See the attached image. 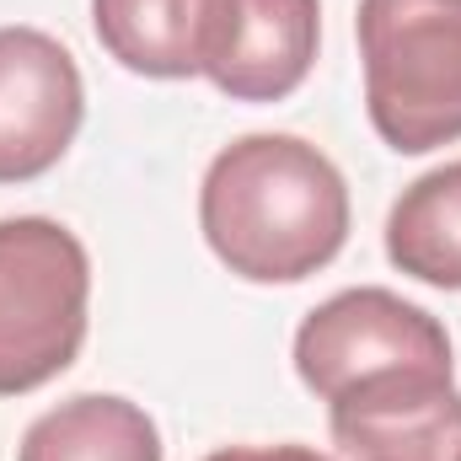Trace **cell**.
Masks as SVG:
<instances>
[{"mask_svg": "<svg viewBox=\"0 0 461 461\" xmlns=\"http://www.w3.org/2000/svg\"><path fill=\"white\" fill-rule=\"evenodd\" d=\"M322 5L317 0H236L210 81L230 103H285L317 65Z\"/></svg>", "mask_w": 461, "mask_h": 461, "instance_id": "cell-7", "label": "cell"}, {"mask_svg": "<svg viewBox=\"0 0 461 461\" xmlns=\"http://www.w3.org/2000/svg\"><path fill=\"white\" fill-rule=\"evenodd\" d=\"M199 226L236 279H312L348 241L344 172L295 134H247L210 161Z\"/></svg>", "mask_w": 461, "mask_h": 461, "instance_id": "cell-1", "label": "cell"}, {"mask_svg": "<svg viewBox=\"0 0 461 461\" xmlns=\"http://www.w3.org/2000/svg\"><path fill=\"white\" fill-rule=\"evenodd\" d=\"M386 258L435 290H461V161L402 188L386 215Z\"/></svg>", "mask_w": 461, "mask_h": 461, "instance_id": "cell-10", "label": "cell"}, {"mask_svg": "<svg viewBox=\"0 0 461 461\" xmlns=\"http://www.w3.org/2000/svg\"><path fill=\"white\" fill-rule=\"evenodd\" d=\"M295 370L306 381V392H317L322 402H339L344 392L375 381V375H397V370H456L446 328L381 290V285H359L333 301H322L301 333H295Z\"/></svg>", "mask_w": 461, "mask_h": 461, "instance_id": "cell-4", "label": "cell"}, {"mask_svg": "<svg viewBox=\"0 0 461 461\" xmlns=\"http://www.w3.org/2000/svg\"><path fill=\"white\" fill-rule=\"evenodd\" d=\"M365 113L397 156L461 140V0H359Z\"/></svg>", "mask_w": 461, "mask_h": 461, "instance_id": "cell-2", "label": "cell"}, {"mask_svg": "<svg viewBox=\"0 0 461 461\" xmlns=\"http://www.w3.org/2000/svg\"><path fill=\"white\" fill-rule=\"evenodd\" d=\"M81 118L86 86L70 49L38 27H0V188L54 172Z\"/></svg>", "mask_w": 461, "mask_h": 461, "instance_id": "cell-5", "label": "cell"}, {"mask_svg": "<svg viewBox=\"0 0 461 461\" xmlns=\"http://www.w3.org/2000/svg\"><path fill=\"white\" fill-rule=\"evenodd\" d=\"M16 461H161V435L140 402L81 392L32 419Z\"/></svg>", "mask_w": 461, "mask_h": 461, "instance_id": "cell-9", "label": "cell"}, {"mask_svg": "<svg viewBox=\"0 0 461 461\" xmlns=\"http://www.w3.org/2000/svg\"><path fill=\"white\" fill-rule=\"evenodd\" d=\"M92 258L43 215L0 221V397L49 386L86 344Z\"/></svg>", "mask_w": 461, "mask_h": 461, "instance_id": "cell-3", "label": "cell"}, {"mask_svg": "<svg viewBox=\"0 0 461 461\" xmlns=\"http://www.w3.org/2000/svg\"><path fill=\"white\" fill-rule=\"evenodd\" d=\"M236 0H92L97 43L150 81L204 76L221 54Z\"/></svg>", "mask_w": 461, "mask_h": 461, "instance_id": "cell-8", "label": "cell"}, {"mask_svg": "<svg viewBox=\"0 0 461 461\" xmlns=\"http://www.w3.org/2000/svg\"><path fill=\"white\" fill-rule=\"evenodd\" d=\"M344 461H461V392L446 370H397L328 402Z\"/></svg>", "mask_w": 461, "mask_h": 461, "instance_id": "cell-6", "label": "cell"}, {"mask_svg": "<svg viewBox=\"0 0 461 461\" xmlns=\"http://www.w3.org/2000/svg\"><path fill=\"white\" fill-rule=\"evenodd\" d=\"M204 461H333V456H322L312 446H226V451H215Z\"/></svg>", "mask_w": 461, "mask_h": 461, "instance_id": "cell-11", "label": "cell"}]
</instances>
